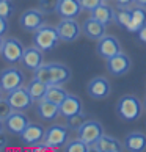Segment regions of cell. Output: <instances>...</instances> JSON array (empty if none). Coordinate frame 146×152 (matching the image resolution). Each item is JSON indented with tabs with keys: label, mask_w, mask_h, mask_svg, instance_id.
I'll return each instance as SVG.
<instances>
[{
	"label": "cell",
	"mask_w": 146,
	"mask_h": 152,
	"mask_svg": "<svg viewBox=\"0 0 146 152\" xmlns=\"http://www.w3.org/2000/svg\"><path fill=\"white\" fill-rule=\"evenodd\" d=\"M35 78L46 82L47 85H65L72 77L71 69L63 63H44L33 72Z\"/></svg>",
	"instance_id": "obj_1"
},
{
	"label": "cell",
	"mask_w": 146,
	"mask_h": 152,
	"mask_svg": "<svg viewBox=\"0 0 146 152\" xmlns=\"http://www.w3.org/2000/svg\"><path fill=\"white\" fill-rule=\"evenodd\" d=\"M143 113V104L137 96L127 94L118 100L116 104V115L126 122L137 121Z\"/></svg>",
	"instance_id": "obj_2"
},
{
	"label": "cell",
	"mask_w": 146,
	"mask_h": 152,
	"mask_svg": "<svg viewBox=\"0 0 146 152\" xmlns=\"http://www.w3.org/2000/svg\"><path fill=\"white\" fill-rule=\"evenodd\" d=\"M60 42V35L57 27L44 24L41 25L36 31H33V44L41 49L43 52H50L57 47V44Z\"/></svg>",
	"instance_id": "obj_3"
},
{
	"label": "cell",
	"mask_w": 146,
	"mask_h": 152,
	"mask_svg": "<svg viewBox=\"0 0 146 152\" xmlns=\"http://www.w3.org/2000/svg\"><path fill=\"white\" fill-rule=\"evenodd\" d=\"M69 132L71 129L66 124H54L49 129H46L44 133V143L52 151L65 148L66 143L69 141Z\"/></svg>",
	"instance_id": "obj_4"
},
{
	"label": "cell",
	"mask_w": 146,
	"mask_h": 152,
	"mask_svg": "<svg viewBox=\"0 0 146 152\" xmlns=\"http://www.w3.org/2000/svg\"><path fill=\"white\" fill-rule=\"evenodd\" d=\"M24 83H25V74L19 67L11 64L10 67H5V69L0 71V88H2L3 93H10L19 86H24Z\"/></svg>",
	"instance_id": "obj_5"
},
{
	"label": "cell",
	"mask_w": 146,
	"mask_h": 152,
	"mask_svg": "<svg viewBox=\"0 0 146 152\" xmlns=\"http://www.w3.org/2000/svg\"><path fill=\"white\" fill-rule=\"evenodd\" d=\"M24 50H25L24 44L18 38H5L2 42V49H0V57L8 64H16L21 63Z\"/></svg>",
	"instance_id": "obj_6"
},
{
	"label": "cell",
	"mask_w": 146,
	"mask_h": 152,
	"mask_svg": "<svg viewBox=\"0 0 146 152\" xmlns=\"http://www.w3.org/2000/svg\"><path fill=\"white\" fill-rule=\"evenodd\" d=\"M76 132H77V138H80L82 141H85L87 144L93 146L104 135V127H102V124H101L99 121L87 119Z\"/></svg>",
	"instance_id": "obj_7"
},
{
	"label": "cell",
	"mask_w": 146,
	"mask_h": 152,
	"mask_svg": "<svg viewBox=\"0 0 146 152\" xmlns=\"http://www.w3.org/2000/svg\"><path fill=\"white\" fill-rule=\"evenodd\" d=\"M57 30L60 35V41L63 42H74L82 35V25L77 22V19L61 18L57 25Z\"/></svg>",
	"instance_id": "obj_8"
},
{
	"label": "cell",
	"mask_w": 146,
	"mask_h": 152,
	"mask_svg": "<svg viewBox=\"0 0 146 152\" xmlns=\"http://www.w3.org/2000/svg\"><path fill=\"white\" fill-rule=\"evenodd\" d=\"M7 100L13 107V110H19V111H27L33 107V99L27 86H19L13 89V91L7 93Z\"/></svg>",
	"instance_id": "obj_9"
},
{
	"label": "cell",
	"mask_w": 146,
	"mask_h": 152,
	"mask_svg": "<svg viewBox=\"0 0 146 152\" xmlns=\"http://www.w3.org/2000/svg\"><path fill=\"white\" fill-rule=\"evenodd\" d=\"M19 24L22 27V30L33 33L36 31L41 25L46 24V13H43L41 10H27L21 14Z\"/></svg>",
	"instance_id": "obj_10"
},
{
	"label": "cell",
	"mask_w": 146,
	"mask_h": 152,
	"mask_svg": "<svg viewBox=\"0 0 146 152\" xmlns=\"http://www.w3.org/2000/svg\"><path fill=\"white\" fill-rule=\"evenodd\" d=\"M107 63H105V67H107V71L110 72L112 75L115 77H120V75H126L129 71H131L132 67V61L129 58V55L124 53L121 50L120 53L113 55L112 58L105 60Z\"/></svg>",
	"instance_id": "obj_11"
},
{
	"label": "cell",
	"mask_w": 146,
	"mask_h": 152,
	"mask_svg": "<svg viewBox=\"0 0 146 152\" xmlns=\"http://www.w3.org/2000/svg\"><path fill=\"white\" fill-rule=\"evenodd\" d=\"M30 124V118L25 115V111L13 110L11 115L5 119V129L11 135H19L25 130V127Z\"/></svg>",
	"instance_id": "obj_12"
},
{
	"label": "cell",
	"mask_w": 146,
	"mask_h": 152,
	"mask_svg": "<svg viewBox=\"0 0 146 152\" xmlns=\"http://www.w3.org/2000/svg\"><path fill=\"white\" fill-rule=\"evenodd\" d=\"M87 93L91 99L96 100H102L105 97H109L112 93V86L110 82L105 77H94L88 82L87 85Z\"/></svg>",
	"instance_id": "obj_13"
},
{
	"label": "cell",
	"mask_w": 146,
	"mask_h": 152,
	"mask_svg": "<svg viewBox=\"0 0 146 152\" xmlns=\"http://www.w3.org/2000/svg\"><path fill=\"white\" fill-rule=\"evenodd\" d=\"M96 52H98V55H99L101 58L109 60V58L113 57V55L121 52V44H120V41H118L115 36L105 35V36H102L98 41Z\"/></svg>",
	"instance_id": "obj_14"
},
{
	"label": "cell",
	"mask_w": 146,
	"mask_h": 152,
	"mask_svg": "<svg viewBox=\"0 0 146 152\" xmlns=\"http://www.w3.org/2000/svg\"><path fill=\"white\" fill-rule=\"evenodd\" d=\"M44 52L41 49H38L35 44L32 47H27L24 50V55L21 58V64L25 67L27 71H32L35 72L38 67H41L44 64Z\"/></svg>",
	"instance_id": "obj_15"
},
{
	"label": "cell",
	"mask_w": 146,
	"mask_h": 152,
	"mask_svg": "<svg viewBox=\"0 0 146 152\" xmlns=\"http://www.w3.org/2000/svg\"><path fill=\"white\" fill-rule=\"evenodd\" d=\"M36 115L44 122H55L60 116V105L50 102L46 97L36 102Z\"/></svg>",
	"instance_id": "obj_16"
},
{
	"label": "cell",
	"mask_w": 146,
	"mask_h": 152,
	"mask_svg": "<svg viewBox=\"0 0 146 152\" xmlns=\"http://www.w3.org/2000/svg\"><path fill=\"white\" fill-rule=\"evenodd\" d=\"M44 133H46V129H44V126H41V124H29V126L25 127V130L22 132L19 137L22 140V143H24L25 146H35L38 143L44 141Z\"/></svg>",
	"instance_id": "obj_17"
},
{
	"label": "cell",
	"mask_w": 146,
	"mask_h": 152,
	"mask_svg": "<svg viewBox=\"0 0 146 152\" xmlns=\"http://www.w3.org/2000/svg\"><path fill=\"white\" fill-rule=\"evenodd\" d=\"M105 28H107V25H104L102 22L96 20L94 18H91V16H90L82 25L83 35H85L88 39H91V41H99L102 36L107 35V33H105Z\"/></svg>",
	"instance_id": "obj_18"
},
{
	"label": "cell",
	"mask_w": 146,
	"mask_h": 152,
	"mask_svg": "<svg viewBox=\"0 0 146 152\" xmlns=\"http://www.w3.org/2000/svg\"><path fill=\"white\" fill-rule=\"evenodd\" d=\"M91 149L98 151V152H121L124 149V144H123L118 138L104 133L102 137L91 146Z\"/></svg>",
	"instance_id": "obj_19"
},
{
	"label": "cell",
	"mask_w": 146,
	"mask_h": 152,
	"mask_svg": "<svg viewBox=\"0 0 146 152\" xmlns=\"http://www.w3.org/2000/svg\"><path fill=\"white\" fill-rule=\"evenodd\" d=\"M82 3L80 0H60L57 13L61 18H68V19H77L82 14Z\"/></svg>",
	"instance_id": "obj_20"
},
{
	"label": "cell",
	"mask_w": 146,
	"mask_h": 152,
	"mask_svg": "<svg viewBox=\"0 0 146 152\" xmlns=\"http://www.w3.org/2000/svg\"><path fill=\"white\" fill-rule=\"evenodd\" d=\"M82 110H83L82 100L74 94H68V97H66L60 105V116H63L65 119H68V118L80 113Z\"/></svg>",
	"instance_id": "obj_21"
},
{
	"label": "cell",
	"mask_w": 146,
	"mask_h": 152,
	"mask_svg": "<svg viewBox=\"0 0 146 152\" xmlns=\"http://www.w3.org/2000/svg\"><path fill=\"white\" fill-rule=\"evenodd\" d=\"M123 144L129 152H143L146 151V135L142 132H129Z\"/></svg>",
	"instance_id": "obj_22"
},
{
	"label": "cell",
	"mask_w": 146,
	"mask_h": 152,
	"mask_svg": "<svg viewBox=\"0 0 146 152\" xmlns=\"http://www.w3.org/2000/svg\"><path fill=\"white\" fill-rule=\"evenodd\" d=\"M115 13L116 11L112 7L102 3V5H99V7H96L94 10L90 11V16L94 18L96 20H99V22H102L104 25H110L115 22Z\"/></svg>",
	"instance_id": "obj_23"
},
{
	"label": "cell",
	"mask_w": 146,
	"mask_h": 152,
	"mask_svg": "<svg viewBox=\"0 0 146 152\" xmlns=\"http://www.w3.org/2000/svg\"><path fill=\"white\" fill-rule=\"evenodd\" d=\"M47 88H49V85L46 82L39 80V78H35V77H33V80H30V83L27 85V89H29L33 102H39L41 99L46 97Z\"/></svg>",
	"instance_id": "obj_24"
},
{
	"label": "cell",
	"mask_w": 146,
	"mask_h": 152,
	"mask_svg": "<svg viewBox=\"0 0 146 152\" xmlns=\"http://www.w3.org/2000/svg\"><path fill=\"white\" fill-rule=\"evenodd\" d=\"M145 24H146V8L137 5L135 8H132V18H131V24L127 27V31L137 33Z\"/></svg>",
	"instance_id": "obj_25"
},
{
	"label": "cell",
	"mask_w": 146,
	"mask_h": 152,
	"mask_svg": "<svg viewBox=\"0 0 146 152\" xmlns=\"http://www.w3.org/2000/svg\"><path fill=\"white\" fill-rule=\"evenodd\" d=\"M68 91L61 86V85H49L47 88V93H46V99L50 100V102L57 104V105H61V102L68 97Z\"/></svg>",
	"instance_id": "obj_26"
},
{
	"label": "cell",
	"mask_w": 146,
	"mask_h": 152,
	"mask_svg": "<svg viewBox=\"0 0 146 152\" xmlns=\"http://www.w3.org/2000/svg\"><path fill=\"white\" fill-rule=\"evenodd\" d=\"M131 18H132V10L131 8H118V11L115 13V22L118 27L126 28L131 24Z\"/></svg>",
	"instance_id": "obj_27"
},
{
	"label": "cell",
	"mask_w": 146,
	"mask_h": 152,
	"mask_svg": "<svg viewBox=\"0 0 146 152\" xmlns=\"http://www.w3.org/2000/svg\"><path fill=\"white\" fill-rule=\"evenodd\" d=\"M65 151L66 152H90L91 146L87 144L85 141H82L80 138H77V140H71V141L66 143Z\"/></svg>",
	"instance_id": "obj_28"
},
{
	"label": "cell",
	"mask_w": 146,
	"mask_h": 152,
	"mask_svg": "<svg viewBox=\"0 0 146 152\" xmlns=\"http://www.w3.org/2000/svg\"><path fill=\"white\" fill-rule=\"evenodd\" d=\"M87 119H88V115L83 113V111H80V113H77V115H74V116L68 118V119H66V126H68L71 130H77V129L80 127Z\"/></svg>",
	"instance_id": "obj_29"
},
{
	"label": "cell",
	"mask_w": 146,
	"mask_h": 152,
	"mask_svg": "<svg viewBox=\"0 0 146 152\" xmlns=\"http://www.w3.org/2000/svg\"><path fill=\"white\" fill-rule=\"evenodd\" d=\"M16 7L13 3V0H0V16L5 19H11L14 16Z\"/></svg>",
	"instance_id": "obj_30"
},
{
	"label": "cell",
	"mask_w": 146,
	"mask_h": 152,
	"mask_svg": "<svg viewBox=\"0 0 146 152\" xmlns=\"http://www.w3.org/2000/svg\"><path fill=\"white\" fill-rule=\"evenodd\" d=\"M58 2L60 0H38V7H39V10H41L43 13L52 14V13H57Z\"/></svg>",
	"instance_id": "obj_31"
},
{
	"label": "cell",
	"mask_w": 146,
	"mask_h": 152,
	"mask_svg": "<svg viewBox=\"0 0 146 152\" xmlns=\"http://www.w3.org/2000/svg\"><path fill=\"white\" fill-rule=\"evenodd\" d=\"M11 111H13V107L10 105V102L5 99H0V119H7V118L11 115Z\"/></svg>",
	"instance_id": "obj_32"
},
{
	"label": "cell",
	"mask_w": 146,
	"mask_h": 152,
	"mask_svg": "<svg viewBox=\"0 0 146 152\" xmlns=\"http://www.w3.org/2000/svg\"><path fill=\"white\" fill-rule=\"evenodd\" d=\"M104 2H105V0H80L82 8H83V10H87V11L94 10L96 7H99V5H102Z\"/></svg>",
	"instance_id": "obj_33"
},
{
	"label": "cell",
	"mask_w": 146,
	"mask_h": 152,
	"mask_svg": "<svg viewBox=\"0 0 146 152\" xmlns=\"http://www.w3.org/2000/svg\"><path fill=\"white\" fill-rule=\"evenodd\" d=\"M10 28V24H8V19H5L0 16V36H5L7 35V31Z\"/></svg>",
	"instance_id": "obj_34"
},
{
	"label": "cell",
	"mask_w": 146,
	"mask_h": 152,
	"mask_svg": "<svg viewBox=\"0 0 146 152\" xmlns=\"http://www.w3.org/2000/svg\"><path fill=\"white\" fill-rule=\"evenodd\" d=\"M118 8H131L132 3H135V0H115Z\"/></svg>",
	"instance_id": "obj_35"
},
{
	"label": "cell",
	"mask_w": 146,
	"mask_h": 152,
	"mask_svg": "<svg viewBox=\"0 0 146 152\" xmlns=\"http://www.w3.org/2000/svg\"><path fill=\"white\" fill-rule=\"evenodd\" d=\"M137 38H138V41H140V42L146 44V24L137 31Z\"/></svg>",
	"instance_id": "obj_36"
},
{
	"label": "cell",
	"mask_w": 146,
	"mask_h": 152,
	"mask_svg": "<svg viewBox=\"0 0 146 152\" xmlns=\"http://www.w3.org/2000/svg\"><path fill=\"white\" fill-rule=\"evenodd\" d=\"M7 146H8V135L5 132H2L0 133V151H3Z\"/></svg>",
	"instance_id": "obj_37"
},
{
	"label": "cell",
	"mask_w": 146,
	"mask_h": 152,
	"mask_svg": "<svg viewBox=\"0 0 146 152\" xmlns=\"http://www.w3.org/2000/svg\"><path fill=\"white\" fill-rule=\"evenodd\" d=\"M135 5H138V7H143V8H146V0H135Z\"/></svg>",
	"instance_id": "obj_38"
},
{
	"label": "cell",
	"mask_w": 146,
	"mask_h": 152,
	"mask_svg": "<svg viewBox=\"0 0 146 152\" xmlns=\"http://www.w3.org/2000/svg\"><path fill=\"white\" fill-rule=\"evenodd\" d=\"M5 130H7V129H5V121H3V119H0V133L5 132Z\"/></svg>",
	"instance_id": "obj_39"
},
{
	"label": "cell",
	"mask_w": 146,
	"mask_h": 152,
	"mask_svg": "<svg viewBox=\"0 0 146 152\" xmlns=\"http://www.w3.org/2000/svg\"><path fill=\"white\" fill-rule=\"evenodd\" d=\"M2 42H3V38L0 36V49H2Z\"/></svg>",
	"instance_id": "obj_40"
},
{
	"label": "cell",
	"mask_w": 146,
	"mask_h": 152,
	"mask_svg": "<svg viewBox=\"0 0 146 152\" xmlns=\"http://www.w3.org/2000/svg\"><path fill=\"white\" fill-rule=\"evenodd\" d=\"M2 93H3V91H2V88H0V99H3V97H2Z\"/></svg>",
	"instance_id": "obj_41"
},
{
	"label": "cell",
	"mask_w": 146,
	"mask_h": 152,
	"mask_svg": "<svg viewBox=\"0 0 146 152\" xmlns=\"http://www.w3.org/2000/svg\"><path fill=\"white\" fill-rule=\"evenodd\" d=\"M145 107H146V100H145Z\"/></svg>",
	"instance_id": "obj_42"
}]
</instances>
